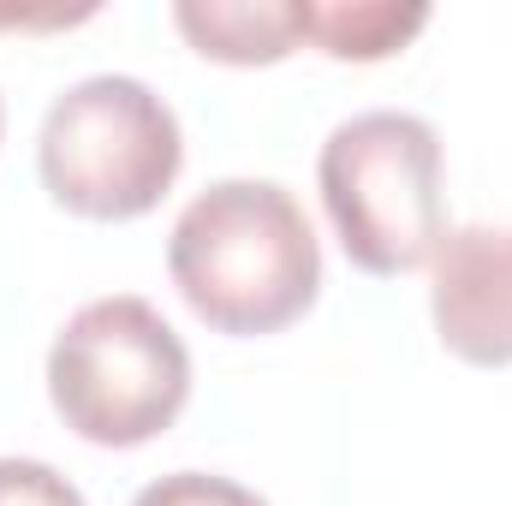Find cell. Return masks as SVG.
Returning <instances> with one entry per match:
<instances>
[{
    "instance_id": "cell-1",
    "label": "cell",
    "mask_w": 512,
    "mask_h": 506,
    "mask_svg": "<svg viewBox=\"0 0 512 506\" xmlns=\"http://www.w3.org/2000/svg\"><path fill=\"white\" fill-rule=\"evenodd\" d=\"M167 268L215 334L256 340L292 328L322 286V251L298 197L274 179H221L173 221Z\"/></svg>"
},
{
    "instance_id": "cell-2",
    "label": "cell",
    "mask_w": 512,
    "mask_h": 506,
    "mask_svg": "<svg viewBox=\"0 0 512 506\" xmlns=\"http://www.w3.org/2000/svg\"><path fill=\"white\" fill-rule=\"evenodd\" d=\"M322 209L364 274H411L447 239L441 137L417 114H358L328 131L316 161Z\"/></svg>"
},
{
    "instance_id": "cell-3",
    "label": "cell",
    "mask_w": 512,
    "mask_h": 506,
    "mask_svg": "<svg viewBox=\"0 0 512 506\" xmlns=\"http://www.w3.org/2000/svg\"><path fill=\"white\" fill-rule=\"evenodd\" d=\"M48 399L72 435L96 447H143L179 423L191 399V352L155 304L131 292L96 298L48 352Z\"/></svg>"
},
{
    "instance_id": "cell-4",
    "label": "cell",
    "mask_w": 512,
    "mask_h": 506,
    "mask_svg": "<svg viewBox=\"0 0 512 506\" xmlns=\"http://www.w3.org/2000/svg\"><path fill=\"white\" fill-rule=\"evenodd\" d=\"M36 167L60 209L84 221H137L173 191L185 137L149 84L102 72L54 96L36 137Z\"/></svg>"
},
{
    "instance_id": "cell-5",
    "label": "cell",
    "mask_w": 512,
    "mask_h": 506,
    "mask_svg": "<svg viewBox=\"0 0 512 506\" xmlns=\"http://www.w3.org/2000/svg\"><path fill=\"white\" fill-rule=\"evenodd\" d=\"M429 316L459 364H512V221L453 227L429 262Z\"/></svg>"
},
{
    "instance_id": "cell-6",
    "label": "cell",
    "mask_w": 512,
    "mask_h": 506,
    "mask_svg": "<svg viewBox=\"0 0 512 506\" xmlns=\"http://www.w3.org/2000/svg\"><path fill=\"white\" fill-rule=\"evenodd\" d=\"M173 24L203 60L221 66H274L304 42L298 0H179Z\"/></svg>"
},
{
    "instance_id": "cell-7",
    "label": "cell",
    "mask_w": 512,
    "mask_h": 506,
    "mask_svg": "<svg viewBox=\"0 0 512 506\" xmlns=\"http://www.w3.org/2000/svg\"><path fill=\"white\" fill-rule=\"evenodd\" d=\"M429 24V6L405 0H298V36L328 60H387Z\"/></svg>"
},
{
    "instance_id": "cell-8",
    "label": "cell",
    "mask_w": 512,
    "mask_h": 506,
    "mask_svg": "<svg viewBox=\"0 0 512 506\" xmlns=\"http://www.w3.org/2000/svg\"><path fill=\"white\" fill-rule=\"evenodd\" d=\"M131 506H268L262 495H251L245 483L209 477V471H173L161 483H149Z\"/></svg>"
},
{
    "instance_id": "cell-9",
    "label": "cell",
    "mask_w": 512,
    "mask_h": 506,
    "mask_svg": "<svg viewBox=\"0 0 512 506\" xmlns=\"http://www.w3.org/2000/svg\"><path fill=\"white\" fill-rule=\"evenodd\" d=\"M0 506H84V495L42 459H0Z\"/></svg>"
},
{
    "instance_id": "cell-10",
    "label": "cell",
    "mask_w": 512,
    "mask_h": 506,
    "mask_svg": "<svg viewBox=\"0 0 512 506\" xmlns=\"http://www.w3.org/2000/svg\"><path fill=\"white\" fill-rule=\"evenodd\" d=\"M72 18H90V12H0V24H72Z\"/></svg>"
},
{
    "instance_id": "cell-11",
    "label": "cell",
    "mask_w": 512,
    "mask_h": 506,
    "mask_svg": "<svg viewBox=\"0 0 512 506\" xmlns=\"http://www.w3.org/2000/svg\"><path fill=\"white\" fill-rule=\"evenodd\" d=\"M0 131H6V108H0Z\"/></svg>"
}]
</instances>
